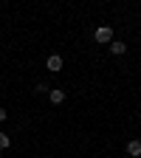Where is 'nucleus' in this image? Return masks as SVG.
Instances as JSON below:
<instances>
[{"label": "nucleus", "instance_id": "obj_7", "mask_svg": "<svg viewBox=\"0 0 141 158\" xmlns=\"http://www.w3.org/2000/svg\"><path fill=\"white\" fill-rule=\"evenodd\" d=\"M48 90H51V88H48V85H45V82H39V85H37V88H34V93H39V96H43V93H48Z\"/></svg>", "mask_w": 141, "mask_h": 158}, {"label": "nucleus", "instance_id": "obj_8", "mask_svg": "<svg viewBox=\"0 0 141 158\" xmlns=\"http://www.w3.org/2000/svg\"><path fill=\"white\" fill-rule=\"evenodd\" d=\"M6 116H9V113H6L3 107H0V124H3V122H6Z\"/></svg>", "mask_w": 141, "mask_h": 158}, {"label": "nucleus", "instance_id": "obj_2", "mask_svg": "<svg viewBox=\"0 0 141 158\" xmlns=\"http://www.w3.org/2000/svg\"><path fill=\"white\" fill-rule=\"evenodd\" d=\"M62 65H65V62H62V56H59V54H51V56L45 59V68H48L51 73H59V71H62Z\"/></svg>", "mask_w": 141, "mask_h": 158}, {"label": "nucleus", "instance_id": "obj_1", "mask_svg": "<svg viewBox=\"0 0 141 158\" xmlns=\"http://www.w3.org/2000/svg\"><path fill=\"white\" fill-rule=\"evenodd\" d=\"M93 40H96V43H102V45H110L113 43V28L110 26H99L96 34H93Z\"/></svg>", "mask_w": 141, "mask_h": 158}, {"label": "nucleus", "instance_id": "obj_6", "mask_svg": "<svg viewBox=\"0 0 141 158\" xmlns=\"http://www.w3.org/2000/svg\"><path fill=\"white\" fill-rule=\"evenodd\" d=\"M9 147H11V138L6 133H0V150H9Z\"/></svg>", "mask_w": 141, "mask_h": 158}, {"label": "nucleus", "instance_id": "obj_4", "mask_svg": "<svg viewBox=\"0 0 141 158\" xmlns=\"http://www.w3.org/2000/svg\"><path fill=\"white\" fill-rule=\"evenodd\" d=\"M127 51V45L122 43V40H113V43H110V54H116V56H122Z\"/></svg>", "mask_w": 141, "mask_h": 158}, {"label": "nucleus", "instance_id": "obj_3", "mask_svg": "<svg viewBox=\"0 0 141 158\" xmlns=\"http://www.w3.org/2000/svg\"><path fill=\"white\" fill-rule=\"evenodd\" d=\"M127 155H130V158H141V141H138V138L127 141Z\"/></svg>", "mask_w": 141, "mask_h": 158}, {"label": "nucleus", "instance_id": "obj_5", "mask_svg": "<svg viewBox=\"0 0 141 158\" xmlns=\"http://www.w3.org/2000/svg\"><path fill=\"white\" fill-rule=\"evenodd\" d=\"M48 99H51L54 105H62L65 102V90H48Z\"/></svg>", "mask_w": 141, "mask_h": 158}]
</instances>
